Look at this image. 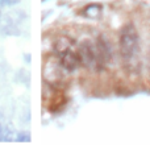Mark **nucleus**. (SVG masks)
Returning <instances> with one entry per match:
<instances>
[{
	"label": "nucleus",
	"mask_w": 150,
	"mask_h": 145,
	"mask_svg": "<svg viewBox=\"0 0 150 145\" xmlns=\"http://www.w3.org/2000/svg\"><path fill=\"white\" fill-rule=\"evenodd\" d=\"M65 72H67V71L62 68L58 58L53 61L52 60L46 61L44 65V79L53 86H55L58 82H61L63 79Z\"/></svg>",
	"instance_id": "nucleus-4"
},
{
	"label": "nucleus",
	"mask_w": 150,
	"mask_h": 145,
	"mask_svg": "<svg viewBox=\"0 0 150 145\" xmlns=\"http://www.w3.org/2000/svg\"><path fill=\"white\" fill-rule=\"evenodd\" d=\"M0 1H3V3H4V0H0Z\"/></svg>",
	"instance_id": "nucleus-8"
},
{
	"label": "nucleus",
	"mask_w": 150,
	"mask_h": 145,
	"mask_svg": "<svg viewBox=\"0 0 150 145\" xmlns=\"http://www.w3.org/2000/svg\"><path fill=\"white\" fill-rule=\"evenodd\" d=\"M16 141H30V133H29V132H20V133H17Z\"/></svg>",
	"instance_id": "nucleus-6"
},
{
	"label": "nucleus",
	"mask_w": 150,
	"mask_h": 145,
	"mask_svg": "<svg viewBox=\"0 0 150 145\" xmlns=\"http://www.w3.org/2000/svg\"><path fill=\"white\" fill-rule=\"evenodd\" d=\"M120 53L128 70H134L138 68V55H140V37L133 24H128L120 32Z\"/></svg>",
	"instance_id": "nucleus-1"
},
{
	"label": "nucleus",
	"mask_w": 150,
	"mask_h": 145,
	"mask_svg": "<svg viewBox=\"0 0 150 145\" xmlns=\"http://www.w3.org/2000/svg\"><path fill=\"white\" fill-rule=\"evenodd\" d=\"M55 52L57 58L62 68L67 72H73L76 70V68L80 65L79 54H78V48L75 49L73 42L69 38H59L55 44Z\"/></svg>",
	"instance_id": "nucleus-2"
},
{
	"label": "nucleus",
	"mask_w": 150,
	"mask_h": 145,
	"mask_svg": "<svg viewBox=\"0 0 150 145\" xmlns=\"http://www.w3.org/2000/svg\"><path fill=\"white\" fill-rule=\"evenodd\" d=\"M1 132L3 131H1V125H0V136H1Z\"/></svg>",
	"instance_id": "nucleus-7"
},
{
	"label": "nucleus",
	"mask_w": 150,
	"mask_h": 145,
	"mask_svg": "<svg viewBox=\"0 0 150 145\" xmlns=\"http://www.w3.org/2000/svg\"><path fill=\"white\" fill-rule=\"evenodd\" d=\"M83 15L88 18H99L101 15V5L100 4H90L84 8Z\"/></svg>",
	"instance_id": "nucleus-5"
},
{
	"label": "nucleus",
	"mask_w": 150,
	"mask_h": 145,
	"mask_svg": "<svg viewBox=\"0 0 150 145\" xmlns=\"http://www.w3.org/2000/svg\"><path fill=\"white\" fill-rule=\"evenodd\" d=\"M78 54H79L80 63L91 70H98L105 63L98 46V42L83 41L78 46Z\"/></svg>",
	"instance_id": "nucleus-3"
}]
</instances>
